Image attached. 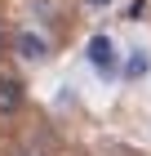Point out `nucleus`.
Listing matches in <instances>:
<instances>
[{"label":"nucleus","mask_w":151,"mask_h":156,"mask_svg":"<svg viewBox=\"0 0 151 156\" xmlns=\"http://www.w3.org/2000/svg\"><path fill=\"white\" fill-rule=\"evenodd\" d=\"M89 62H93L102 76L116 72V45H111V36H93V40H89Z\"/></svg>","instance_id":"2"},{"label":"nucleus","mask_w":151,"mask_h":156,"mask_svg":"<svg viewBox=\"0 0 151 156\" xmlns=\"http://www.w3.org/2000/svg\"><path fill=\"white\" fill-rule=\"evenodd\" d=\"M147 67H151V54H147V49H129V62H125V76H129V80H142Z\"/></svg>","instance_id":"4"},{"label":"nucleus","mask_w":151,"mask_h":156,"mask_svg":"<svg viewBox=\"0 0 151 156\" xmlns=\"http://www.w3.org/2000/svg\"><path fill=\"white\" fill-rule=\"evenodd\" d=\"M22 156H27V152H22Z\"/></svg>","instance_id":"7"},{"label":"nucleus","mask_w":151,"mask_h":156,"mask_svg":"<svg viewBox=\"0 0 151 156\" xmlns=\"http://www.w3.org/2000/svg\"><path fill=\"white\" fill-rule=\"evenodd\" d=\"M0 45H5V31H0Z\"/></svg>","instance_id":"6"},{"label":"nucleus","mask_w":151,"mask_h":156,"mask_svg":"<svg viewBox=\"0 0 151 156\" xmlns=\"http://www.w3.org/2000/svg\"><path fill=\"white\" fill-rule=\"evenodd\" d=\"M18 58H27V62H45L49 58V40L40 36V31H18Z\"/></svg>","instance_id":"3"},{"label":"nucleus","mask_w":151,"mask_h":156,"mask_svg":"<svg viewBox=\"0 0 151 156\" xmlns=\"http://www.w3.org/2000/svg\"><path fill=\"white\" fill-rule=\"evenodd\" d=\"M107 5H116V0H89V9H107Z\"/></svg>","instance_id":"5"},{"label":"nucleus","mask_w":151,"mask_h":156,"mask_svg":"<svg viewBox=\"0 0 151 156\" xmlns=\"http://www.w3.org/2000/svg\"><path fill=\"white\" fill-rule=\"evenodd\" d=\"M27 103V89L18 76H0V116H13V112H22Z\"/></svg>","instance_id":"1"}]
</instances>
